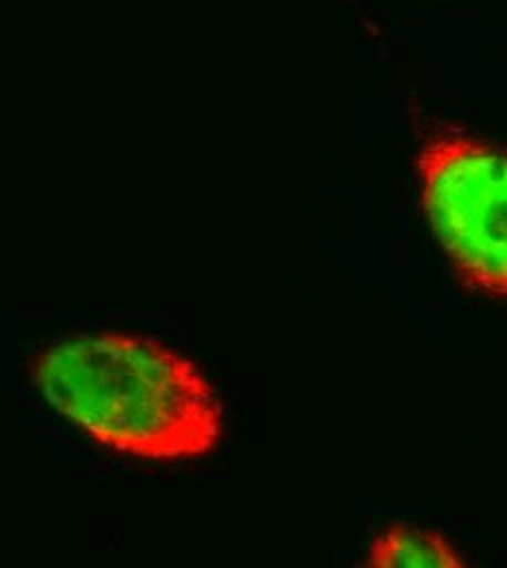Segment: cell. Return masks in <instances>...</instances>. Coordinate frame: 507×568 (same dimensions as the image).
Here are the masks:
<instances>
[{
  "mask_svg": "<svg viewBox=\"0 0 507 568\" xmlns=\"http://www.w3.org/2000/svg\"><path fill=\"white\" fill-rule=\"evenodd\" d=\"M29 374L55 412L114 453L178 462L209 455L221 442L213 385L158 339L73 335L36 353Z\"/></svg>",
  "mask_w": 507,
  "mask_h": 568,
  "instance_id": "cell-1",
  "label": "cell"
},
{
  "mask_svg": "<svg viewBox=\"0 0 507 568\" xmlns=\"http://www.w3.org/2000/svg\"><path fill=\"white\" fill-rule=\"evenodd\" d=\"M420 206L455 276L507 302V146L439 132L418 155Z\"/></svg>",
  "mask_w": 507,
  "mask_h": 568,
  "instance_id": "cell-2",
  "label": "cell"
},
{
  "mask_svg": "<svg viewBox=\"0 0 507 568\" xmlns=\"http://www.w3.org/2000/svg\"><path fill=\"white\" fill-rule=\"evenodd\" d=\"M372 568H464L462 551L439 531L394 523L372 540L363 562Z\"/></svg>",
  "mask_w": 507,
  "mask_h": 568,
  "instance_id": "cell-3",
  "label": "cell"
}]
</instances>
